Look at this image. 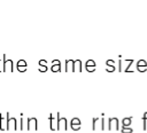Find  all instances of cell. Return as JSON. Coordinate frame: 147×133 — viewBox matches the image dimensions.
Returning <instances> with one entry per match:
<instances>
[{
	"instance_id": "5b68a950",
	"label": "cell",
	"mask_w": 147,
	"mask_h": 133,
	"mask_svg": "<svg viewBox=\"0 0 147 133\" xmlns=\"http://www.w3.org/2000/svg\"><path fill=\"white\" fill-rule=\"evenodd\" d=\"M80 124H82V122H80V119L78 117H74L71 119V122H70V126H71V128L74 131H78L80 128Z\"/></svg>"
},
{
	"instance_id": "6da1fadb",
	"label": "cell",
	"mask_w": 147,
	"mask_h": 133,
	"mask_svg": "<svg viewBox=\"0 0 147 133\" xmlns=\"http://www.w3.org/2000/svg\"><path fill=\"white\" fill-rule=\"evenodd\" d=\"M14 62H13V60H10V58H6L5 61H3V68H2V71H5V72H13L14 71Z\"/></svg>"
},
{
	"instance_id": "603a6c76",
	"label": "cell",
	"mask_w": 147,
	"mask_h": 133,
	"mask_svg": "<svg viewBox=\"0 0 147 133\" xmlns=\"http://www.w3.org/2000/svg\"><path fill=\"white\" fill-rule=\"evenodd\" d=\"M118 71H122V58L118 61Z\"/></svg>"
},
{
	"instance_id": "277c9868",
	"label": "cell",
	"mask_w": 147,
	"mask_h": 133,
	"mask_svg": "<svg viewBox=\"0 0 147 133\" xmlns=\"http://www.w3.org/2000/svg\"><path fill=\"white\" fill-rule=\"evenodd\" d=\"M85 69H86V71H88V72H93V71L96 69L95 61H94V60H87L86 63H85Z\"/></svg>"
},
{
	"instance_id": "30bf717a",
	"label": "cell",
	"mask_w": 147,
	"mask_h": 133,
	"mask_svg": "<svg viewBox=\"0 0 147 133\" xmlns=\"http://www.w3.org/2000/svg\"><path fill=\"white\" fill-rule=\"evenodd\" d=\"M51 70H52L53 72H59V71H61V62H60L59 60H53V61H52Z\"/></svg>"
},
{
	"instance_id": "9a60e30c",
	"label": "cell",
	"mask_w": 147,
	"mask_h": 133,
	"mask_svg": "<svg viewBox=\"0 0 147 133\" xmlns=\"http://www.w3.org/2000/svg\"><path fill=\"white\" fill-rule=\"evenodd\" d=\"M124 61H126V62L129 63L127 68H125V69H124V72H131L132 70L130 69V66H132V64H133V58H126V60H124Z\"/></svg>"
},
{
	"instance_id": "3957f363",
	"label": "cell",
	"mask_w": 147,
	"mask_h": 133,
	"mask_svg": "<svg viewBox=\"0 0 147 133\" xmlns=\"http://www.w3.org/2000/svg\"><path fill=\"white\" fill-rule=\"evenodd\" d=\"M61 126H63L64 130L68 128V124H67V118L65 117H60V112H57V130L61 128Z\"/></svg>"
},
{
	"instance_id": "d6986e66",
	"label": "cell",
	"mask_w": 147,
	"mask_h": 133,
	"mask_svg": "<svg viewBox=\"0 0 147 133\" xmlns=\"http://www.w3.org/2000/svg\"><path fill=\"white\" fill-rule=\"evenodd\" d=\"M0 128L5 130V119H3V116L1 114H0Z\"/></svg>"
},
{
	"instance_id": "5bb4252c",
	"label": "cell",
	"mask_w": 147,
	"mask_h": 133,
	"mask_svg": "<svg viewBox=\"0 0 147 133\" xmlns=\"http://www.w3.org/2000/svg\"><path fill=\"white\" fill-rule=\"evenodd\" d=\"M38 63H39V65H40V68H39V71H40V72L47 71V62H46V60H40Z\"/></svg>"
},
{
	"instance_id": "e0dca14e",
	"label": "cell",
	"mask_w": 147,
	"mask_h": 133,
	"mask_svg": "<svg viewBox=\"0 0 147 133\" xmlns=\"http://www.w3.org/2000/svg\"><path fill=\"white\" fill-rule=\"evenodd\" d=\"M131 122H132V117H127V118H123L122 124H123V126H129V125H131Z\"/></svg>"
},
{
	"instance_id": "7c38bea8",
	"label": "cell",
	"mask_w": 147,
	"mask_h": 133,
	"mask_svg": "<svg viewBox=\"0 0 147 133\" xmlns=\"http://www.w3.org/2000/svg\"><path fill=\"white\" fill-rule=\"evenodd\" d=\"M56 117H57V114H56ZM49 127H51V130H57V119L55 120L54 119V115H49Z\"/></svg>"
},
{
	"instance_id": "44dd1931",
	"label": "cell",
	"mask_w": 147,
	"mask_h": 133,
	"mask_svg": "<svg viewBox=\"0 0 147 133\" xmlns=\"http://www.w3.org/2000/svg\"><path fill=\"white\" fill-rule=\"evenodd\" d=\"M96 122H98V118H95V117H94V118L92 119V128H93V130H95V125H96Z\"/></svg>"
},
{
	"instance_id": "9c48e42d",
	"label": "cell",
	"mask_w": 147,
	"mask_h": 133,
	"mask_svg": "<svg viewBox=\"0 0 147 133\" xmlns=\"http://www.w3.org/2000/svg\"><path fill=\"white\" fill-rule=\"evenodd\" d=\"M6 117H7V126H6V128L9 130L11 125H14V128H16V119H15V117L11 118L9 116V112H6Z\"/></svg>"
},
{
	"instance_id": "7402d4cb",
	"label": "cell",
	"mask_w": 147,
	"mask_h": 133,
	"mask_svg": "<svg viewBox=\"0 0 147 133\" xmlns=\"http://www.w3.org/2000/svg\"><path fill=\"white\" fill-rule=\"evenodd\" d=\"M101 128L105 130V118H103V115L101 116Z\"/></svg>"
},
{
	"instance_id": "ba28073f",
	"label": "cell",
	"mask_w": 147,
	"mask_h": 133,
	"mask_svg": "<svg viewBox=\"0 0 147 133\" xmlns=\"http://www.w3.org/2000/svg\"><path fill=\"white\" fill-rule=\"evenodd\" d=\"M137 70L140 72H146L147 71V62L145 60H139L137 62Z\"/></svg>"
},
{
	"instance_id": "ac0fdd59",
	"label": "cell",
	"mask_w": 147,
	"mask_h": 133,
	"mask_svg": "<svg viewBox=\"0 0 147 133\" xmlns=\"http://www.w3.org/2000/svg\"><path fill=\"white\" fill-rule=\"evenodd\" d=\"M146 120H147V111L142 116V127H144V130H146Z\"/></svg>"
},
{
	"instance_id": "2e32d148",
	"label": "cell",
	"mask_w": 147,
	"mask_h": 133,
	"mask_svg": "<svg viewBox=\"0 0 147 133\" xmlns=\"http://www.w3.org/2000/svg\"><path fill=\"white\" fill-rule=\"evenodd\" d=\"M74 66H75V71H76V69L78 68V71L80 72V71H82V61H80V60H75Z\"/></svg>"
},
{
	"instance_id": "cb8c5ba5",
	"label": "cell",
	"mask_w": 147,
	"mask_h": 133,
	"mask_svg": "<svg viewBox=\"0 0 147 133\" xmlns=\"http://www.w3.org/2000/svg\"><path fill=\"white\" fill-rule=\"evenodd\" d=\"M0 72H2V65H1V61H0Z\"/></svg>"
},
{
	"instance_id": "8992f818",
	"label": "cell",
	"mask_w": 147,
	"mask_h": 133,
	"mask_svg": "<svg viewBox=\"0 0 147 133\" xmlns=\"http://www.w3.org/2000/svg\"><path fill=\"white\" fill-rule=\"evenodd\" d=\"M108 128H109V130H113V128L117 130V128H118V119H117L116 117H110V118H108Z\"/></svg>"
},
{
	"instance_id": "52a82bcc",
	"label": "cell",
	"mask_w": 147,
	"mask_h": 133,
	"mask_svg": "<svg viewBox=\"0 0 147 133\" xmlns=\"http://www.w3.org/2000/svg\"><path fill=\"white\" fill-rule=\"evenodd\" d=\"M16 69L20 71V72H25L26 69H28V64L24 60H18L17 63H16Z\"/></svg>"
},
{
	"instance_id": "8fae6325",
	"label": "cell",
	"mask_w": 147,
	"mask_h": 133,
	"mask_svg": "<svg viewBox=\"0 0 147 133\" xmlns=\"http://www.w3.org/2000/svg\"><path fill=\"white\" fill-rule=\"evenodd\" d=\"M116 70V66H115V62L113 60H107L106 61V71L108 72H113Z\"/></svg>"
},
{
	"instance_id": "7a4b0ae2",
	"label": "cell",
	"mask_w": 147,
	"mask_h": 133,
	"mask_svg": "<svg viewBox=\"0 0 147 133\" xmlns=\"http://www.w3.org/2000/svg\"><path fill=\"white\" fill-rule=\"evenodd\" d=\"M38 127V122H37V118L32 117V118H28V130L29 131H36Z\"/></svg>"
},
{
	"instance_id": "ffe728a7",
	"label": "cell",
	"mask_w": 147,
	"mask_h": 133,
	"mask_svg": "<svg viewBox=\"0 0 147 133\" xmlns=\"http://www.w3.org/2000/svg\"><path fill=\"white\" fill-rule=\"evenodd\" d=\"M132 128H126L125 126H123V128H122V133H132Z\"/></svg>"
},
{
	"instance_id": "4fadbf2b",
	"label": "cell",
	"mask_w": 147,
	"mask_h": 133,
	"mask_svg": "<svg viewBox=\"0 0 147 133\" xmlns=\"http://www.w3.org/2000/svg\"><path fill=\"white\" fill-rule=\"evenodd\" d=\"M75 60H65V71H75Z\"/></svg>"
}]
</instances>
